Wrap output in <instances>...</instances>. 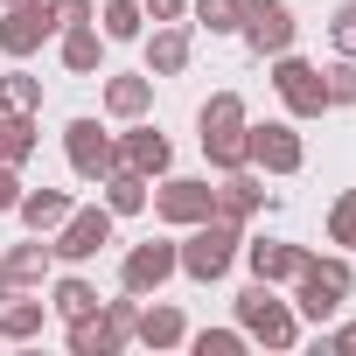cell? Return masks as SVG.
Returning a JSON list of instances; mask_svg holds the SVG:
<instances>
[{"label":"cell","mask_w":356,"mask_h":356,"mask_svg":"<svg viewBox=\"0 0 356 356\" xmlns=\"http://www.w3.org/2000/svg\"><path fill=\"white\" fill-rule=\"evenodd\" d=\"M0 112H8V119H35L42 112V77L8 70V77H0Z\"/></svg>","instance_id":"obj_25"},{"label":"cell","mask_w":356,"mask_h":356,"mask_svg":"<svg viewBox=\"0 0 356 356\" xmlns=\"http://www.w3.org/2000/svg\"><path fill=\"white\" fill-rule=\"evenodd\" d=\"M238 245H245V224H231V217H203V224H189V238L175 245V259H182V280L217 286V280L231 273Z\"/></svg>","instance_id":"obj_2"},{"label":"cell","mask_w":356,"mask_h":356,"mask_svg":"<svg viewBox=\"0 0 356 356\" xmlns=\"http://www.w3.org/2000/svg\"><path fill=\"white\" fill-rule=\"evenodd\" d=\"M42 321H49V300H22V286L0 300V335H8V342H35Z\"/></svg>","instance_id":"obj_23"},{"label":"cell","mask_w":356,"mask_h":356,"mask_svg":"<svg viewBox=\"0 0 356 356\" xmlns=\"http://www.w3.org/2000/svg\"><path fill=\"white\" fill-rule=\"evenodd\" d=\"M245 140H252V168H266V175H300V168H307V147H300V133H293L286 119H266V126H252Z\"/></svg>","instance_id":"obj_12"},{"label":"cell","mask_w":356,"mask_h":356,"mask_svg":"<svg viewBox=\"0 0 356 356\" xmlns=\"http://www.w3.org/2000/svg\"><path fill=\"white\" fill-rule=\"evenodd\" d=\"M98 189H105V210H112V217H140V210L154 203V182H147V175H133V168H112Z\"/></svg>","instance_id":"obj_20"},{"label":"cell","mask_w":356,"mask_h":356,"mask_svg":"<svg viewBox=\"0 0 356 356\" xmlns=\"http://www.w3.org/2000/svg\"><path fill=\"white\" fill-rule=\"evenodd\" d=\"M328 349H335V356H356V321H342V328L328 335Z\"/></svg>","instance_id":"obj_38"},{"label":"cell","mask_w":356,"mask_h":356,"mask_svg":"<svg viewBox=\"0 0 356 356\" xmlns=\"http://www.w3.org/2000/svg\"><path fill=\"white\" fill-rule=\"evenodd\" d=\"M238 35H245V49H252V56H286V49H293V35H300V22H293L286 0H245Z\"/></svg>","instance_id":"obj_7"},{"label":"cell","mask_w":356,"mask_h":356,"mask_svg":"<svg viewBox=\"0 0 356 356\" xmlns=\"http://www.w3.org/2000/svg\"><path fill=\"white\" fill-rule=\"evenodd\" d=\"M238 328H245L252 342H266V349H293V342H300V314H293V300H280L266 280H252V286L238 293Z\"/></svg>","instance_id":"obj_4"},{"label":"cell","mask_w":356,"mask_h":356,"mask_svg":"<svg viewBox=\"0 0 356 356\" xmlns=\"http://www.w3.org/2000/svg\"><path fill=\"white\" fill-rule=\"evenodd\" d=\"M70 210H77V203H70L63 189H22V203H15V217H22L29 231H42V238H49V231H56Z\"/></svg>","instance_id":"obj_22"},{"label":"cell","mask_w":356,"mask_h":356,"mask_svg":"<svg viewBox=\"0 0 356 356\" xmlns=\"http://www.w3.org/2000/svg\"><path fill=\"white\" fill-rule=\"evenodd\" d=\"M189 56H196V35L182 22H154V35H147V77H182Z\"/></svg>","instance_id":"obj_15"},{"label":"cell","mask_w":356,"mask_h":356,"mask_svg":"<svg viewBox=\"0 0 356 356\" xmlns=\"http://www.w3.org/2000/svg\"><path fill=\"white\" fill-rule=\"evenodd\" d=\"M133 342H147V349H182V342H189V321H182V307H175V300H154V307H140V321H133Z\"/></svg>","instance_id":"obj_17"},{"label":"cell","mask_w":356,"mask_h":356,"mask_svg":"<svg viewBox=\"0 0 356 356\" xmlns=\"http://www.w3.org/2000/svg\"><path fill=\"white\" fill-rule=\"evenodd\" d=\"M154 210H161V224L189 231V224L217 217V189L203 182V175H161V189H154Z\"/></svg>","instance_id":"obj_8"},{"label":"cell","mask_w":356,"mask_h":356,"mask_svg":"<svg viewBox=\"0 0 356 356\" xmlns=\"http://www.w3.org/2000/svg\"><path fill=\"white\" fill-rule=\"evenodd\" d=\"M35 147H42L35 119H8V126H0V161H8V168H22V161H29Z\"/></svg>","instance_id":"obj_29"},{"label":"cell","mask_w":356,"mask_h":356,"mask_svg":"<svg viewBox=\"0 0 356 356\" xmlns=\"http://www.w3.org/2000/svg\"><path fill=\"white\" fill-rule=\"evenodd\" d=\"M328 245L356 252V189H342V196L328 203Z\"/></svg>","instance_id":"obj_30"},{"label":"cell","mask_w":356,"mask_h":356,"mask_svg":"<svg viewBox=\"0 0 356 356\" xmlns=\"http://www.w3.org/2000/svg\"><path fill=\"white\" fill-rule=\"evenodd\" d=\"M189 15H196L210 35H238V22H245V0H189Z\"/></svg>","instance_id":"obj_28"},{"label":"cell","mask_w":356,"mask_h":356,"mask_svg":"<svg viewBox=\"0 0 356 356\" xmlns=\"http://www.w3.org/2000/svg\"><path fill=\"white\" fill-rule=\"evenodd\" d=\"M49 35H63V22H56V8L49 0H15L8 15H0V56H35Z\"/></svg>","instance_id":"obj_6"},{"label":"cell","mask_w":356,"mask_h":356,"mask_svg":"<svg viewBox=\"0 0 356 356\" xmlns=\"http://www.w3.org/2000/svg\"><path fill=\"white\" fill-rule=\"evenodd\" d=\"M49 8H56L63 29H70V22H98V0H49Z\"/></svg>","instance_id":"obj_35"},{"label":"cell","mask_w":356,"mask_h":356,"mask_svg":"<svg viewBox=\"0 0 356 356\" xmlns=\"http://www.w3.org/2000/svg\"><path fill=\"white\" fill-rule=\"evenodd\" d=\"M140 8H147V22H182L189 0H140Z\"/></svg>","instance_id":"obj_37"},{"label":"cell","mask_w":356,"mask_h":356,"mask_svg":"<svg viewBox=\"0 0 356 356\" xmlns=\"http://www.w3.org/2000/svg\"><path fill=\"white\" fill-rule=\"evenodd\" d=\"M349 293H356L349 259H342V252H328V259L307 252V266H300V280H293V314H300V321H335Z\"/></svg>","instance_id":"obj_3"},{"label":"cell","mask_w":356,"mask_h":356,"mask_svg":"<svg viewBox=\"0 0 356 356\" xmlns=\"http://www.w3.org/2000/svg\"><path fill=\"white\" fill-rule=\"evenodd\" d=\"M105 112L126 119V126L147 119V112H154V77H147V70H133V77H105Z\"/></svg>","instance_id":"obj_19"},{"label":"cell","mask_w":356,"mask_h":356,"mask_svg":"<svg viewBox=\"0 0 356 356\" xmlns=\"http://www.w3.org/2000/svg\"><path fill=\"white\" fill-rule=\"evenodd\" d=\"M119 168H133V175H147V182H161V175L175 168L168 133H154L147 119H133V133H119Z\"/></svg>","instance_id":"obj_13"},{"label":"cell","mask_w":356,"mask_h":356,"mask_svg":"<svg viewBox=\"0 0 356 356\" xmlns=\"http://www.w3.org/2000/svg\"><path fill=\"white\" fill-rule=\"evenodd\" d=\"M245 342H252L245 328H203V335H189V349H196V356H238Z\"/></svg>","instance_id":"obj_32"},{"label":"cell","mask_w":356,"mask_h":356,"mask_svg":"<svg viewBox=\"0 0 356 356\" xmlns=\"http://www.w3.org/2000/svg\"><path fill=\"white\" fill-rule=\"evenodd\" d=\"M22 203V168H8V161H0V217H8Z\"/></svg>","instance_id":"obj_36"},{"label":"cell","mask_w":356,"mask_h":356,"mask_svg":"<svg viewBox=\"0 0 356 356\" xmlns=\"http://www.w3.org/2000/svg\"><path fill=\"white\" fill-rule=\"evenodd\" d=\"M175 273H182L175 245H168V238H147V245H133V252H126V266H119V286L147 300V293H161V286H168Z\"/></svg>","instance_id":"obj_11"},{"label":"cell","mask_w":356,"mask_h":356,"mask_svg":"<svg viewBox=\"0 0 356 356\" xmlns=\"http://www.w3.org/2000/svg\"><path fill=\"white\" fill-rule=\"evenodd\" d=\"M8 293H15V286H8V273H0V300H8Z\"/></svg>","instance_id":"obj_39"},{"label":"cell","mask_w":356,"mask_h":356,"mask_svg":"<svg viewBox=\"0 0 356 356\" xmlns=\"http://www.w3.org/2000/svg\"><path fill=\"white\" fill-rule=\"evenodd\" d=\"M328 42H335V56H356V0H342L328 15Z\"/></svg>","instance_id":"obj_34"},{"label":"cell","mask_w":356,"mask_h":356,"mask_svg":"<svg viewBox=\"0 0 356 356\" xmlns=\"http://www.w3.org/2000/svg\"><path fill=\"white\" fill-rule=\"evenodd\" d=\"M196 133H203V154H210V168L217 175H231V168H252V119H245V98L238 91H217L203 112H196Z\"/></svg>","instance_id":"obj_1"},{"label":"cell","mask_w":356,"mask_h":356,"mask_svg":"<svg viewBox=\"0 0 356 356\" xmlns=\"http://www.w3.org/2000/svg\"><path fill=\"white\" fill-rule=\"evenodd\" d=\"M70 349H77V356H112L119 335L105 328V314H84V321H70Z\"/></svg>","instance_id":"obj_27"},{"label":"cell","mask_w":356,"mask_h":356,"mask_svg":"<svg viewBox=\"0 0 356 356\" xmlns=\"http://www.w3.org/2000/svg\"><path fill=\"white\" fill-rule=\"evenodd\" d=\"M98 314H105V328H112L119 342H133V321H140V293H126V286H119V300H98Z\"/></svg>","instance_id":"obj_31"},{"label":"cell","mask_w":356,"mask_h":356,"mask_svg":"<svg viewBox=\"0 0 356 356\" xmlns=\"http://www.w3.org/2000/svg\"><path fill=\"white\" fill-rule=\"evenodd\" d=\"M98 35L105 42H140L147 35V8H140V0H105V8H98Z\"/></svg>","instance_id":"obj_24"},{"label":"cell","mask_w":356,"mask_h":356,"mask_svg":"<svg viewBox=\"0 0 356 356\" xmlns=\"http://www.w3.org/2000/svg\"><path fill=\"white\" fill-rule=\"evenodd\" d=\"M238 252H245L252 280H266V286H293L300 266H307V245H286V238H259V245H238Z\"/></svg>","instance_id":"obj_14"},{"label":"cell","mask_w":356,"mask_h":356,"mask_svg":"<svg viewBox=\"0 0 356 356\" xmlns=\"http://www.w3.org/2000/svg\"><path fill=\"white\" fill-rule=\"evenodd\" d=\"M321 84H328V105H356V56H335L321 70Z\"/></svg>","instance_id":"obj_33"},{"label":"cell","mask_w":356,"mask_h":356,"mask_svg":"<svg viewBox=\"0 0 356 356\" xmlns=\"http://www.w3.org/2000/svg\"><path fill=\"white\" fill-rule=\"evenodd\" d=\"M273 91H280V105H286L293 119H321V112H328V84H321V70L300 63L293 49L273 56Z\"/></svg>","instance_id":"obj_10"},{"label":"cell","mask_w":356,"mask_h":356,"mask_svg":"<svg viewBox=\"0 0 356 356\" xmlns=\"http://www.w3.org/2000/svg\"><path fill=\"white\" fill-rule=\"evenodd\" d=\"M0 8H15V0H0Z\"/></svg>","instance_id":"obj_40"},{"label":"cell","mask_w":356,"mask_h":356,"mask_svg":"<svg viewBox=\"0 0 356 356\" xmlns=\"http://www.w3.org/2000/svg\"><path fill=\"white\" fill-rule=\"evenodd\" d=\"M112 224H119V217H112L105 203H91V210H70V217L49 231V252H56L63 266H84V259H98V252L112 245Z\"/></svg>","instance_id":"obj_5"},{"label":"cell","mask_w":356,"mask_h":356,"mask_svg":"<svg viewBox=\"0 0 356 356\" xmlns=\"http://www.w3.org/2000/svg\"><path fill=\"white\" fill-rule=\"evenodd\" d=\"M49 266H56V252L42 245V231H35L29 245H15L8 259H0V273H8V286H42V280H49Z\"/></svg>","instance_id":"obj_21"},{"label":"cell","mask_w":356,"mask_h":356,"mask_svg":"<svg viewBox=\"0 0 356 356\" xmlns=\"http://www.w3.org/2000/svg\"><path fill=\"white\" fill-rule=\"evenodd\" d=\"M56 49H63V70H70V77H98V63H105V35H98V22H70Z\"/></svg>","instance_id":"obj_18"},{"label":"cell","mask_w":356,"mask_h":356,"mask_svg":"<svg viewBox=\"0 0 356 356\" xmlns=\"http://www.w3.org/2000/svg\"><path fill=\"white\" fill-rule=\"evenodd\" d=\"M49 307H56L63 321H84V314H98V286L77 280V273H63V280L49 286Z\"/></svg>","instance_id":"obj_26"},{"label":"cell","mask_w":356,"mask_h":356,"mask_svg":"<svg viewBox=\"0 0 356 356\" xmlns=\"http://www.w3.org/2000/svg\"><path fill=\"white\" fill-rule=\"evenodd\" d=\"M63 154H70V175H77V182H105V175L119 168V140H112L98 119H70V126H63Z\"/></svg>","instance_id":"obj_9"},{"label":"cell","mask_w":356,"mask_h":356,"mask_svg":"<svg viewBox=\"0 0 356 356\" xmlns=\"http://www.w3.org/2000/svg\"><path fill=\"white\" fill-rule=\"evenodd\" d=\"M266 203H273V196H266V182H259L252 168H231L224 182H217V217H231V224H252Z\"/></svg>","instance_id":"obj_16"},{"label":"cell","mask_w":356,"mask_h":356,"mask_svg":"<svg viewBox=\"0 0 356 356\" xmlns=\"http://www.w3.org/2000/svg\"><path fill=\"white\" fill-rule=\"evenodd\" d=\"M0 126H8V112H0Z\"/></svg>","instance_id":"obj_41"}]
</instances>
